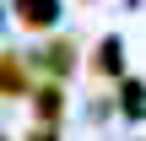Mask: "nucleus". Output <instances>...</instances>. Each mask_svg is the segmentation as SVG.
I'll use <instances>...</instances> for the list:
<instances>
[{
    "label": "nucleus",
    "instance_id": "4",
    "mask_svg": "<svg viewBox=\"0 0 146 141\" xmlns=\"http://www.w3.org/2000/svg\"><path fill=\"white\" fill-rule=\"evenodd\" d=\"M33 141H54V130H38V136H33Z\"/></svg>",
    "mask_w": 146,
    "mask_h": 141
},
{
    "label": "nucleus",
    "instance_id": "3",
    "mask_svg": "<svg viewBox=\"0 0 146 141\" xmlns=\"http://www.w3.org/2000/svg\"><path fill=\"white\" fill-rule=\"evenodd\" d=\"M60 114V87H43L38 92V120H54Z\"/></svg>",
    "mask_w": 146,
    "mask_h": 141
},
{
    "label": "nucleus",
    "instance_id": "2",
    "mask_svg": "<svg viewBox=\"0 0 146 141\" xmlns=\"http://www.w3.org/2000/svg\"><path fill=\"white\" fill-rule=\"evenodd\" d=\"M0 92H22V65L11 54H0Z\"/></svg>",
    "mask_w": 146,
    "mask_h": 141
},
{
    "label": "nucleus",
    "instance_id": "1",
    "mask_svg": "<svg viewBox=\"0 0 146 141\" xmlns=\"http://www.w3.org/2000/svg\"><path fill=\"white\" fill-rule=\"evenodd\" d=\"M16 16H22V27H49L54 22V0H16Z\"/></svg>",
    "mask_w": 146,
    "mask_h": 141
}]
</instances>
